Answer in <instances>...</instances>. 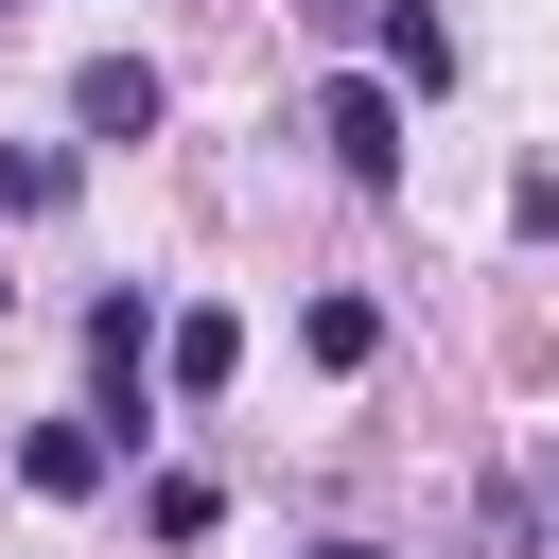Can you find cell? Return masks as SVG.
<instances>
[{"mask_svg": "<svg viewBox=\"0 0 559 559\" xmlns=\"http://www.w3.org/2000/svg\"><path fill=\"white\" fill-rule=\"evenodd\" d=\"M0 297H17V280H0Z\"/></svg>", "mask_w": 559, "mask_h": 559, "instance_id": "12", "label": "cell"}, {"mask_svg": "<svg viewBox=\"0 0 559 559\" xmlns=\"http://www.w3.org/2000/svg\"><path fill=\"white\" fill-rule=\"evenodd\" d=\"M314 140H332V175L384 192V175H402V87H384V70H332V87H314Z\"/></svg>", "mask_w": 559, "mask_h": 559, "instance_id": "1", "label": "cell"}, {"mask_svg": "<svg viewBox=\"0 0 559 559\" xmlns=\"http://www.w3.org/2000/svg\"><path fill=\"white\" fill-rule=\"evenodd\" d=\"M70 122H87V140H157V70H140V52H87V70H70Z\"/></svg>", "mask_w": 559, "mask_h": 559, "instance_id": "3", "label": "cell"}, {"mask_svg": "<svg viewBox=\"0 0 559 559\" xmlns=\"http://www.w3.org/2000/svg\"><path fill=\"white\" fill-rule=\"evenodd\" d=\"M297 17H367V0H297Z\"/></svg>", "mask_w": 559, "mask_h": 559, "instance_id": "10", "label": "cell"}, {"mask_svg": "<svg viewBox=\"0 0 559 559\" xmlns=\"http://www.w3.org/2000/svg\"><path fill=\"white\" fill-rule=\"evenodd\" d=\"M297 349H314V367H367V349H384V314H367V297H314V314H297Z\"/></svg>", "mask_w": 559, "mask_h": 559, "instance_id": "8", "label": "cell"}, {"mask_svg": "<svg viewBox=\"0 0 559 559\" xmlns=\"http://www.w3.org/2000/svg\"><path fill=\"white\" fill-rule=\"evenodd\" d=\"M384 87H454V17L437 0H384Z\"/></svg>", "mask_w": 559, "mask_h": 559, "instance_id": "6", "label": "cell"}, {"mask_svg": "<svg viewBox=\"0 0 559 559\" xmlns=\"http://www.w3.org/2000/svg\"><path fill=\"white\" fill-rule=\"evenodd\" d=\"M332 559H384V542H332Z\"/></svg>", "mask_w": 559, "mask_h": 559, "instance_id": "11", "label": "cell"}, {"mask_svg": "<svg viewBox=\"0 0 559 559\" xmlns=\"http://www.w3.org/2000/svg\"><path fill=\"white\" fill-rule=\"evenodd\" d=\"M507 542H559V454H524V472H507Z\"/></svg>", "mask_w": 559, "mask_h": 559, "instance_id": "9", "label": "cell"}, {"mask_svg": "<svg viewBox=\"0 0 559 559\" xmlns=\"http://www.w3.org/2000/svg\"><path fill=\"white\" fill-rule=\"evenodd\" d=\"M157 349H175V314H140V297H105V314H87V367H105V437H140V384H157Z\"/></svg>", "mask_w": 559, "mask_h": 559, "instance_id": "2", "label": "cell"}, {"mask_svg": "<svg viewBox=\"0 0 559 559\" xmlns=\"http://www.w3.org/2000/svg\"><path fill=\"white\" fill-rule=\"evenodd\" d=\"M157 384H175V402H227V384H245V314H210V297H192V314H175V349H157Z\"/></svg>", "mask_w": 559, "mask_h": 559, "instance_id": "4", "label": "cell"}, {"mask_svg": "<svg viewBox=\"0 0 559 559\" xmlns=\"http://www.w3.org/2000/svg\"><path fill=\"white\" fill-rule=\"evenodd\" d=\"M17 472H35L52 507H70V489H105V419H35V437H17Z\"/></svg>", "mask_w": 559, "mask_h": 559, "instance_id": "5", "label": "cell"}, {"mask_svg": "<svg viewBox=\"0 0 559 559\" xmlns=\"http://www.w3.org/2000/svg\"><path fill=\"white\" fill-rule=\"evenodd\" d=\"M35 210H70V140H0V227H35Z\"/></svg>", "mask_w": 559, "mask_h": 559, "instance_id": "7", "label": "cell"}]
</instances>
